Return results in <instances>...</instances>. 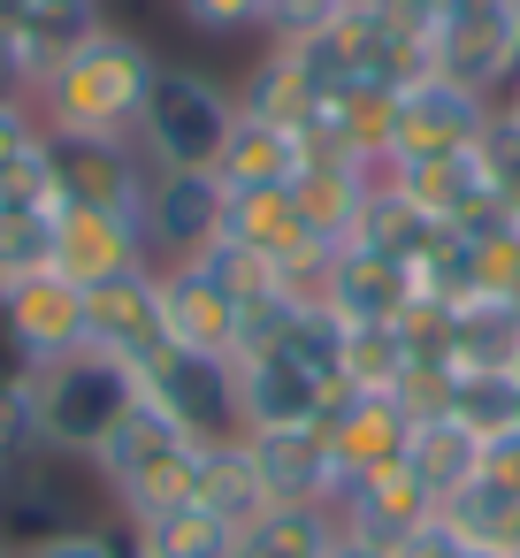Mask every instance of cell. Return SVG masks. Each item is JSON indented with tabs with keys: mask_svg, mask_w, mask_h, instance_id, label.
Here are the masks:
<instances>
[{
	"mask_svg": "<svg viewBox=\"0 0 520 558\" xmlns=\"http://www.w3.org/2000/svg\"><path fill=\"white\" fill-rule=\"evenodd\" d=\"M154 54L131 32H93L32 100H39V131L55 138H138V108L154 85Z\"/></svg>",
	"mask_w": 520,
	"mask_h": 558,
	"instance_id": "6da1fadb",
	"label": "cell"
},
{
	"mask_svg": "<svg viewBox=\"0 0 520 558\" xmlns=\"http://www.w3.org/2000/svg\"><path fill=\"white\" fill-rule=\"evenodd\" d=\"M85 466L100 474V489L116 497L123 520H154V512H177V505L199 497V444L161 405H146V398L116 421V436Z\"/></svg>",
	"mask_w": 520,
	"mask_h": 558,
	"instance_id": "7a4b0ae2",
	"label": "cell"
},
{
	"mask_svg": "<svg viewBox=\"0 0 520 558\" xmlns=\"http://www.w3.org/2000/svg\"><path fill=\"white\" fill-rule=\"evenodd\" d=\"M138 405V375L108 352H70V360H47L32 375V413H39V444L47 451H70V459H93L116 421Z\"/></svg>",
	"mask_w": 520,
	"mask_h": 558,
	"instance_id": "3957f363",
	"label": "cell"
},
{
	"mask_svg": "<svg viewBox=\"0 0 520 558\" xmlns=\"http://www.w3.org/2000/svg\"><path fill=\"white\" fill-rule=\"evenodd\" d=\"M230 131H238V93H222L215 77L184 70V62L154 70L146 108H138V146L154 169H207L215 177Z\"/></svg>",
	"mask_w": 520,
	"mask_h": 558,
	"instance_id": "277c9868",
	"label": "cell"
},
{
	"mask_svg": "<svg viewBox=\"0 0 520 558\" xmlns=\"http://www.w3.org/2000/svg\"><path fill=\"white\" fill-rule=\"evenodd\" d=\"M131 375H138V398L161 405L192 444L245 436L238 428V367L230 360H207V352H184V344H154Z\"/></svg>",
	"mask_w": 520,
	"mask_h": 558,
	"instance_id": "5b68a950",
	"label": "cell"
},
{
	"mask_svg": "<svg viewBox=\"0 0 520 558\" xmlns=\"http://www.w3.org/2000/svg\"><path fill=\"white\" fill-rule=\"evenodd\" d=\"M520 70V0H459L436 16V77L497 100Z\"/></svg>",
	"mask_w": 520,
	"mask_h": 558,
	"instance_id": "8992f818",
	"label": "cell"
},
{
	"mask_svg": "<svg viewBox=\"0 0 520 558\" xmlns=\"http://www.w3.org/2000/svg\"><path fill=\"white\" fill-rule=\"evenodd\" d=\"M77 466L85 459H70V451H32V459H16L9 474H0V543L32 550V543H47L62 527H85L93 512H85Z\"/></svg>",
	"mask_w": 520,
	"mask_h": 558,
	"instance_id": "52a82bcc",
	"label": "cell"
},
{
	"mask_svg": "<svg viewBox=\"0 0 520 558\" xmlns=\"http://www.w3.org/2000/svg\"><path fill=\"white\" fill-rule=\"evenodd\" d=\"M238 367V428L261 436V428H299V421H329L352 390L314 375L299 352H253V360H230Z\"/></svg>",
	"mask_w": 520,
	"mask_h": 558,
	"instance_id": "ba28073f",
	"label": "cell"
},
{
	"mask_svg": "<svg viewBox=\"0 0 520 558\" xmlns=\"http://www.w3.org/2000/svg\"><path fill=\"white\" fill-rule=\"evenodd\" d=\"M47 161H55V207H100V215H138L154 161H138L131 138H55L47 131Z\"/></svg>",
	"mask_w": 520,
	"mask_h": 558,
	"instance_id": "9c48e42d",
	"label": "cell"
},
{
	"mask_svg": "<svg viewBox=\"0 0 520 558\" xmlns=\"http://www.w3.org/2000/svg\"><path fill=\"white\" fill-rule=\"evenodd\" d=\"M489 116H497V100L459 93V85H444L436 70H428V77H413V85L398 93L390 169H398V161H436V154H467V146H482Z\"/></svg>",
	"mask_w": 520,
	"mask_h": 558,
	"instance_id": "30bf717a",
	"label": "cell"
},
{
	"mask_svg": "<svg viewBox=\"0 0 520 558\" xmlns=\"http://www.w3.org/2000/svg\"><path fill=\"white\" fill-rule=\"evenodd\" d=\"M390 184H398L436 230H497V222H512V207H505L497 184H489L482 146H467V154H436V161H398Z\"/></svg>",
	"mask_w": 520,
	"mask_h": 558,
	"instance_id": "8fae6325",
	"label": "cell"
},
{
	"mask_svg": "<svg viewBox=\"0 0 520 558\" xmlns=\"http://www.w3.org/2000/svg\"><path fill=\"white\" fill-rule=\"evenodd\" d=\"M138 230H146V253L161 268L207 253L222 238V177H207V169H154L146 207H138Z\"/></svg>",
	"mask_w": 520,
	"mask_h": 558,
	"instance_id": "7c38bea8",
	"label": "cell"
},
{
	"mask_svg": "<svg viewBox=\"0 0 520 558\" xmlns=\"http://www.w3.org/2000/svg\"><path fill=\"white\" fill-rule=\"evenodd\" d=\"M131 268H154L138 215H100V207H55V276H70L77 291L116 283Z\"/></svg>",
	"mask_w": 520,
	"mask_h": 558,
	"instance_id": "4fadbf2b",
	"label": "cell"
},
{
	"mask_svg": "<svg viewBox=\"0 0 520 558\" xmlns=\"http://www.w3.org/2000/svg\"><path fill=\"white\" fill-rule=\"evenodd\" d=\"M85 344L138 367L154 344H169V322H161V268H131L116 283H93L85 291Z\"/></svg>",
	"mask_w": 520,
	"mask_h": 558,
	"instance_id": "5bb4252c",
	"label": "cell"
},
{
	"mask_svg": "<svg viewBox=\"0 0 520 558\" xmlns=\"http://www.w3.org/2000/svg\"><path fill=\"white\" fill-rule=\"evenodd\" d=\"M322 306L337 322H406L413 314V276H406V260H390V253L352 238L322 268Z\"/></svg>",
	"mask_w": 520,
	"mask_h": 558,
	"instance_id": "9a60e30c",
	"label": "cell"
},
{
	"mask_svg": "<svg viewBox=\"0 0 520 558\" xmlns=\"http://www.w3.org/2000/svg\"><path fill=\"white\" fill-rule=\"evenodd\" d=\"M238 299L199 268V260H169L161 268V322H169V344L184 352H207V360H238Z\"/></svg>",
	"mask_w": 520,
	"mask_h": 558,
	"instance_id": "2e32d148",
	"label": "cell"
},
{
	"mask_svg": "<svg viewBox=\"0 0 520 558\" xmlns=\"http://www.w3.org/2000/svg\"><path fill=\"white\" fill-rule=\"evenodd\" d=\"M337 512V527L344 535H360V543H406L413 527H428L436 520V497L413 482V466L398 459V466H375V474H360V482H344V497L329 505Z\"/></svg>",
	"mask_w": 520,
	"mask_h": 558,
	"instance_id": "e0dca14e",
	"label": "cell"
},
{
	"mask_svg": "<svg viewBox=\"0 0 520 558\" xmlns=\"http://www.w3.org/2000/svg\"><path fill=\"white\" fill-rule=\"evenodd\" d=\"M375 177H383V169H367V161H337V154H314V161L291 177V199H299V222H306L314 253L352 245V230H360V215H367Z\"/></svg>",
	"mask_w": 520,
	"mask_h": 558,
	"instance_id": "ac0fdd59",
	"label": "cell"
},
{
	"mask_svg": "<svg viewBox=\"0 0 520 558\" xmlns=\"http://www.w3.org/2000/svg\"><path fill=\"white\" fill-rule=\"evenodd\" d=\"M222 238H230V245H245V253H261L268 268L329 260V253H314V238H306V222H299L291 184H253V192H230V184H222Z\"/></svg>",
	"mask_w": 520,
	"mask_h": 558,
	"instance_id": "d6986e66",
	"label": "cell"
},
{
	"mask_svg": "<svg viewBox=\"0 0 520 558\" xmlns=\"http://www.w3.org/2000/svg\"><path fill=\"white\" fill-rule=\"evenodd\" d=\"M322 428H329L337 482H360V474H375V466H398L406 444H413V413H406L398 398H367V390H352ZM337 497H344V489H337Z\"/></svg>",
	"mask_w": 520,
	"mask_h": 558,
	"instance_id": "ffe728a7",
	"label": "cell"
},
{
	"mask_svg": "<svg viewBox=\"0 0 520 558\" xmlns=\"http://www.w3.org/2000/svg\"><path fill=\"white\" fill-rule=\"evenodd\" d=\"M253 459H261V482L276 505H337V459H329V428L322 421H299V428H261L245 436Z\"/></svg>",
	"mask_w": 520,
	"mask_h": 558,
	"instance_id": "44dd1931",
	"label": "cell"
},
{
	"mask_svg": "<svg viewBox=\"0 0 520 558\" xmlns=\"http://www.w3.org/2000/svg\"><path fill=\"white\" fill-rule=\"evenodd\" d=\"M9 314H16V337H24L32 367L85 352V291H77L70 276L39 268V276H24V283H9Z\"/></svg>",
	"mask_w": 520,
	"mask_h": 558,
	"instance_id": "7402d4cb",
	"label": "cell"
},
{
	"mask_svg": "<svg viewBox=\"0 0 520 558\" xmlns=\"http://www.w3.org/2000/svg\"><path fill=\"white\" fill-rule=\"evenodd\" d=\"M306 161H314V138H306V131H291V123H261V116H238V131H230V146H222L215 177H222L230 192H253V184H291Z\"/></svg>",
	"mask_w": 520,
	"mask_h": 558,
	"instance_id": "603a6c76",
	"label": "cell"
},
{
	"mask_svg": "<svg viewBox=\"0 0 520 558\" xmlns=\"http://www.w3.org/2000/svg\"><path fill=\"white\" fill-rule=\"evenodd\" d=\"M199 512H215L230 535L238 527H253L276 497H268V482H261V459H253V444L245 436H222V444H199V497H192Z\"/></svg>",
	"mask_w": 520,
	"mask_h": 558,
	"instance_id": "cb8c5ba5",
	"label": "cell"
},
{
	"mask_svg": "<svg viewBox=\"0 0 520 558\" xmlns=\"http://www.w3.org/2000/svg\"><path fill=\"white\" fill-rule=\"evenodd\" d=\"M413 360H421V344H413L406 322H337V367H344V390L390 398V390L406 383Z\"/></svg>",
	"mask_w": 520,
	"mask_h": 558,
	"instance_id": "d4e9b609",
	"label": "cell"
},
{
	"mask_svg": "<svg viewBox=\"0 0 520 558\" xmlns=\"http://www.w3.org/2000/svg\"><path fill=\"white\" fill-rule=\"evenodd\" d=\"M406 466H413V482H421V489L436 497V512H444V497H459L467 482H482V436H474L467 421H451V413L413 421Z\"/></svg>",
	"mask_w": 520,
	"mask_h": 558,
	"instance_id": "484cf974",
	"label": "cell"
},
{
	"mask_svg": "<svg viewBox=\"0 0 520 558\" xmlns=\"http://www.w3.org/2000/svg\"><path fill=\"white\" fill-rule=\"evenodd\" d=\"M444 367H520V314L505 299H459L444 314Z\"/></svg>",
	"mask_w": 520,
	"mask_h": 558,
	"instance_id": "4316f807",
	"label": "cell"
},
{
	"mask_svg": "<svg viewBox=\"0 0 520 558\" xmlns=\"http://www.w3.org/2000/svg\"><path fill=\"white\" fill-rule=\"evenodd\" d=\"M314 108H322V93H314V77L299 70L291 47H268V54L245 70V85H238V116H261V123H291V131H306Z\"/></svg>",
	"mask_w": 520,
	"mask_h": 558,
	"instance_id": "83f0119b",
	"label": "cell"
},
{
	"mask_svg": "<svg viewBox=\"0 0 520 558\" xmlns=\"http://www.w3.org/2000/svg\"><path fill=\"white\" fill-rule=\"evenodd\" d=\"M337 512L329 505H268L253 527L230 535V558H329Z\"/></svg>",
	"mask_w": 520,
	"mask_h": 558,
	"instance_id": "f1b7e54d",
	"label": "cell"
},
{
	"mask_svg": "<svg viewBox=\"0 0 520 558\" xmlns=\"http://www.w3.org/2000/svg\"><path fill=\"white\" fill-rule=\"evenodd\" d=\"M474 558H512L520 550V497H505L497 482H467L459 497H444V512H436Z\"/></svg>",
	"mask_w": 520,
	"mask_h": 558,
	"instance_id": "f546056e",
	"label": "cell"
},
{
	"mask_svg": "<svg viewBox=\"0 0 520 558\" xmlns=\"http://www.w3.org/2000/svg\"><path fill=\"white\" fill-rule=\"evenodd\" d=\"M131 527V558H230V527L199 505L154 512V520H123Z\"/></svg>",
	"mask_w": 520,
	"mask_h": 558,
	"instance_id": "4dcf8cb0",
	"label": "cell"
},
{
	"mask_svg": "<svg viewBox=\"0 0 520 558\" xmlns=\"http://www.w3.org/2000/svg\"><path fill=\"white\" fill-rule=\"evenodd\" d=\"M428 230H436V222H428V215H421V207L390 184V169H383V177H375V192H367V215H360V230H352V238H360V245H375V253H390V260H413Z\"/></svg>",
	"mask_w": 520,
	"mask_h": 558,
	"instance_id": "1f68e13d",
	"label": "cell"
},
{
	"mask_svg": "<svg viewBox=\"0 0 520 558\" xmlns=\"http://www.w3.org/2000/svg\"><path fill=\"white\" fill-rule=\"evenodd\" d=\"M451 421H467L474 436H497L505 421H520V375L505 367H451Z\"/></svg>",
	"mask_w": 520,
	"mask_h": 558,
	"instance_id": "d6a6232c",
	"label": "cell"
},
{
	"mask_svg": "<svg viewBox=\"0 0 520 558\" xmlns=\"http://www.w3.org/2000/svg\"><path fill=\"white\" fill-rule=\"evenodd\" d=\"M55 268V207H0V291Z\"/></svg>",
	"mask_w": 520,
	"mask_h": 558,
	"instance_id": "836d02e7",
	"label": "cell"
},
{
	"mask_svg": "<svg viewBox=\"0 0 520 558\" xmlns=\"http://www.w3.org/2000/svg\"><path fill=\"white\" fill-rule=\"evenodd\" d=\"M16 558H131V527L123 520H85V527H62V535L32 543Z\"/></svg>",
	"mask_w": 520,
	"mask_h": 558,
	"instance_id": "e575fe53",
	"label": "cell"
},
{
	"mask_svg": "<svg viewBox=\"0 0 520 558\" xmlns=\"http://www.w3.org/2000/svg\"><path fill=\"white\" fill-rule=\"evenodd\" d=\"M47 451L39 444V413H32V383H0V474H9L16 459Z\"/></svg>",
	"mask_w": 520,
	"mask_h": 558,
	"instance_id": "d590c367",
	"label": "cell"
},
{
	"mask_svg": "<svg viewBox=\"0 0 520 558\" xmlns=\"http://www.w3.org/2000/svg\"><path fill=\"white\" fill-rule=\"evenodd\" d=\"M344 9H352V0H268V24H261V32H268L276 47H299V39L329 32Z\"/></svg>",
	"mask_w": 520,
	"mask_h": 558,
	"instance_id": "8d00e7d4",
	"label": "cell"
},
{
	"mask_svg": "<svg viewBox=\"0 0 520 558\" xmlns=\"http://www.w3.org/2000/svg\"><path fill=\"white\" fill-rule=\"evenodd\" d=\"M177 9H184L199 32H215V39H245V32L268 24V0H177Z\"/></svg>",
	"mask_w": 520,
	"mask_h": 558,
	"instance_id": "74e56055",
	"label": "cell"
},
{
	"mask_svg": "<svg viewBox=\"0 0 520 558\" xmlns=\"http://www.w3.org/2000/svg\"><path fill=\"white\" fill-rule=\"evenodd\" d=\"M482 482H497L505 497H520V421H505L497 436H482Z\"/></svg>",
	"mask_w": 520,
	"mask_h": 558,
	"instance_id": "f35d334b",
	"label": "cell"
},
{
	"mask_svg": "<svg viewBox=\"0 0 520 558\" xmlns=\"http://www.w3.org/2000/svg\"><path fill=\"white\" fill-rule=\"evenodd\" d=\"M390 558H467V543H459L444 520H428V527H413L406 543H390Z\"/></svg>",
	"mask_w": 520,
	"mask_h": 558,
	"instance_id": "ab89813d",
	"label": "cell"
},
{
	"mask_svg": "<svg viewBox=\"0 0 520 558\" xmlns=\"http://www.w3.org/2000/svg\"><path fill=\"white\" fill-rule=\"evenodd\" d=\"M39 367H32V352H24V337H16V314H9V291H0V383H32Z\"/></svg>",
	"mask_w": 520,
	"mask_h": 558,
	"instance_id": "60d3db41",
	"label": "cell"
},
{
	"mask_svg": "<svg viewBox=\"0 0 520 558\" xmlns=\"http://www.w3.org/2000/svg\"><path fill=\"white\" fill-rule=\"evenodd\" d=\"M329 558H390V550H383V543H360V535H344V527H337V543H329Z\"/></svg>",
	"mask_w": 520,
	"mask_h": 558,
	"instance_id": "b9f144b4",
	"label": "cell"
},
{
	"mask_svg": "<svg viewBox=\"0 0 520 558\" xmlns=\"http://www.w3.org/2000/svg\"><path fill=\"white\" fill-rule=\"evenodd\" d=\"M497 116H505V123L520 131V70H512V85H505V108H497Z\"/></svg>",
	"mask_w": 520,
	"mask_h": 558,
	"instance_id": "7bdbcfd3",
	"label": "cell"
},
{
	"mask_svg": "<svg viewBox=\"0 0 520 558\" xmlns=\"http://www.w3.org/2000/svg\"><path fill=\"white\" fill-rule=\"evenodd\" d=\"M421 9H428V16H444V9H459V0H421Z\"/></svg>",
	"mask_w": 520,
	"mask_h": 558,
	"instance_id": "ee69618b",
	"label": "cell"
},
{
	"mask_svg": "<svg viewBox=\"0 0 520 558\" xmlns=\"http://www.w3.org/2000/svg\"><path fill=\"white\" fill-rule=\"evenodd\" d=\"M505 306H512V314H520V283H512V291H505Z\"/></svg>",
	"mask_w": 520,
	"mask_h": 558,
	"instance_id": "f6af8a7d",
	"label": "cell"
},
{
	"mask_svg": "<svg viewBox=\"0 0 520 558\" xmlns=\"http://www.w3.org/2000/svg\"><path fill=\"white\" fill-rule=\"evenodd\" d=\"M0 558H16V550H9V543H0Z\"/></svg>",
	"mask_w": 520,
	"mask_h": 558,
	"instance_id": "bcb514c9",
	"label": "cell"
},
{
	"mask_svg": "<svg viewBox=\"0 0 520 558\" xmlns=\"http://www.w3.org/2000/svg\"><path fill=\"white\" fill-rule=\"evenodd\" d=\"M512 558H520V550H512Z\"/></svg>",
	"mask_w": 520,
	"mask_h": 558,
	"instance_id": "7dc6e473",
	"label": "cell"
},
{
	"mask_svg": "<svg viewBox=\"0 0 520 558\" xmlns=\"http://www.w3.org/2000/svg\"><path fill=\"white\" fill-rule=\"evenodd\" d=\"M467 558H474V550H467Z\"/></svg>",
	"mask_w": 520,
	"mask_h": 558,
	"instance_id": "c3c4849f",
	"label": "cell"
}]
</instances>
